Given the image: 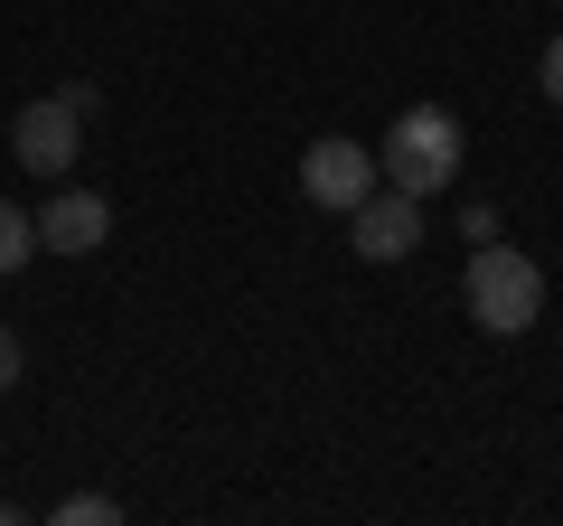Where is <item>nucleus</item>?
Listing matches in <instances>:
<instances>
[{
  "label": "nucleus",
  "mask_w": 563,
  "mask_h": 526,
  "mask_svg": "<svg viewBox=\"0 0 563 526\" xmlns=\"http://www.w3.org/2000/svg\"><path fill=\"white\" fill-rule=\"evenodd\" d=\"M461 302H470V320L488 329V339H526V329L544 320V273H536V254H517V244H470V273H461Z\"/></svg>",
  "instance_id": "nucleus-1"
},
{
  "label": "nucleus",
  "mask_w": 563,
  "mask_h": 526,
  "mask_svg": "<svg viewBox=\"0 0 563 526\" xmlns=\"http://www.w3.org/2000/svg\"><path fill=\"white\" fill-rule=\"evenodd\" d=\"M10 161L20 169H38L47 188L66 179V169L85 161V113L66 95H38V103H20V122H10Z\"/></svg>",
  "instance_id": "nucleus-3"
},
{
  "label": "nucleus",
  "mask_w": 563,
  "mask_h": 526,
  "mask_svg": "<svg viewBox=\"0 0 563 526\" xmlns=\"http://www.w3.org/2000/svg\"><path fill=\"white\" fill-rule=\"evenodd\" d=\"M10 385H20V339L0 329V395H10Z\"/></svg>",
  "instance_id": "nucleus-10"
},
{
  "label": "nucleus",
  "mask_w": 563,
  "mask_h": 526,
  "mask_svg": "<svg viewBox=\"0 0 563 526\" xmlns=\"http://www.w3.org/2000/svg\"><path fill=\"white\" fill-rule=\"evenodd\" d=\"M554 10H563V0H554Z\"/></svg>",
  "instance_id": "nucleus-11"
},
{
  "label": "nucleus",
  "mask_w": 563,
  "mask_h": 526,
  "mask_svg": "<svg viewBox=\"0 0 563 526\" xmlns=\"http://www.w3.org/2000/svg\"><path fill=\"white\" fill-rule=\"evenodd\" d=\"M29 254H38V217H29V207H10V198H0V273H20Z\"/></svg>",
  "instance_id": "nucleus-7"
},
{
  "label": "nucleus",
  "mask_w": 563,
  "mask_h": 526,
  "mask_svg": "<svg viewBox=\"0 0 563 526\" xmlns=\"http://www.w3.org/2000/svg\"><path fill=\"white\" fill-rule=\"evenodd\" d=\"M103 235H113V198L95 188H57L38 207V254H103Z\"/></svg>",
  "instance_id": "nucleus-6"
},
{
  "label": "nucleus",
  "mask_w": 563,
  "mask_h": 526,
  "mask_svg": "<svg viewBox=\"0 0 563 526\" xmlns=\"http://www.w3.org/2000/svg\"><path fill=\"white\" fill-rule=\"evenodd\" d=\"M347 244H357V263H404L422 244V198H404V188L357 198L347 207Z\"/></svg>",
  "instance_id": "nucleus-5"
},
{
  "label": "nucleus",
  "mask_w": 563,
  "mask_h": 526,
  "mask_svg": "<svg viewBox=\"0 0 563 526\" xmlns=\"http://www.w3.org/2000/svg\"><path fill=\"white\" fill-rule=\"evenodd\" d=\"M376 188H385L376 151L347 142V132H329V142H310V151H301V198H310V207H329V217H347V207L376 198Z\"/></svg>",
  "instance_id": "nucleus-4"
},
{
  "label": "nucleus",
  "mask_w": 563,
  "mask_h": 526,
  "mask_svg": "<svg viewBox=\"0 0 563 526\" xmlns=\"http://www.w3.org/2000/svg\"><path fill=\"white\" fill-rule=\"evenodd\" d=\"M536 85H544V103H563V39L544 47V66H536Z\"/></svg>",
  "instance_id": "nucleus-9"
},
{
  "label": "nucleus",
  "mask_w": 563,
  "mask_h": 526,
  "mask_svg": "<svg viewBox=\"0 0 563 526\" xmlns=\"http://www.w3.org/2000/svg\"><path fill=\"white\" fill-rule=\"evenodd\" d=\"M57 526H122V498L85 489V498H57Z\"/></svg>",
  "instance_id": "nucleus-8"
},
{
  "label": "nucleus",
  "mask_w": 563,
  "mask_h": 526,
  "mask_svg": "<svg viewBox=\"0 0 563 526\" xmlns=\"http://www.w3.org/2000/svg\"><path fill=\"white\" fill-rule=\"evenodd\" d=\"M376 169H385V188H404V198L432 207L451 179H461V113H442V103L395 113V132L376 142Z\"/></svg>",
  "instance_id": "nucleus-2"
}]
</instances>
